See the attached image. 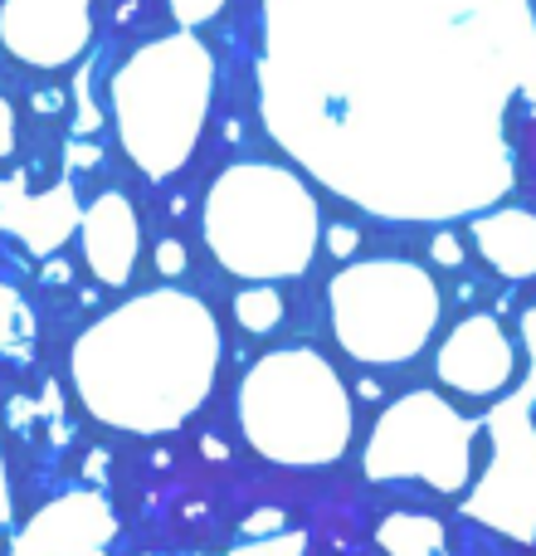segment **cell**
<instances>
[{"instance_id": "1", "label": "cell", "mask_w": 536, "mask_h": 556, "mask_svg": "<svg viewBox=\"0 0 536 556\" xmlns=\"http://www.w3.org/2000/svg\"><path fill=\"white\" fill-rule=\"evenodd\" d=\"M259 117L375 220H459L518 181L536 0H264Z\"/></svg>"}, {"instance_id": "2", "label": "cell", "mask_w": 536, "mask_h": 556, "mask_svg": "<svg viewBox=\"0 0 536 556\" xmlns=\"http://www.w3.org/2000/svg\"><path fill=\"white\" fill-rule=\"evenodd\" d=\"M220 376V323L186 288H146L68 346V381L93 420L123 434H171Z\"/></svg>"}, {"instance_id": "3", "label": "cell", "mask_w": 536, "mask_h": 556, "mask_svg": "<svg viewBox=\"0 0 536 556\" xmlns=\"http://www.w3.org/2000/svg\"><path fill=\"white\" fill-rule=\"evenodd\" d=\"M107 98L127 162L146 181H166L191 162L205 132L215 98V54L191 29L162 35L117 64Z\"/></svg>"}, {"instance_id": "4", "label": "cell", "mask_w": 536, "mask_h": 556, "mask_svg": "<svg viewBox=\"0 0 536 556\" xmlns=\"http://www.w3.org/2000/svg\"><path fill=\"white\" fill-rule=\"evenodd\" d=\"M205 244L234 278H293L322 240L317 201L288 166L234 162L205 191Z\"/></svg>"}, {"instance_id": "5", "label": "cell", "mask_w": 536, "mask_h": 556, "mask_svg": "<svg viewBox=\"0 0 536 556\" xmlns=\"http://www.w3.org/2000/svg\"><path fill=\"white\" fill-rule=\"evenodd\" d=\"M240 430L250 450L283 469H322L352 444V395L312 346H278L240 381Z\"/></svg>"}, {"instance_id": "6", "label": "cell", "mask_w": 536, "mask_h": 556, "mask_svg": "<svg viewBox=\"0 0 536 556\" xmlns=\"http://www.w3.org/2000/svg\"><path fill=\"white\" fill-rule=\"evenodd\" d=\"M332 332L346 356L366 366H400L439 327V288L410 260H366L327 288Z\"/></svg>"}, {"instance_id": "7", "label": "cell", "mask_w": 536, "mask_h": 556, "mask_svg": "<svg viewBox=\"0 0 536 556\" xmlns=\"http://www.w3.org/2000/svg\"><path fill=\"white\" fill-rule=\"evenodd\" d=\"M478 420L459 415L444 395L410 391L381 410L366 444V479H420L434 493H463L478 479Z\"/></svg>"}, {"instance_id": "8", "label": "cell", "mask_w": 536, "mask_h": 556, "mask_svg": "<svg viewBox=\"0 0 536 556\" xmlns=\"http://www.w3.org/2000/svg\"><path fill=\"white\" fill-rule=\"evenodd\" d=\"M532 405H536V376L483 420V430H488V440H493V459H488V469L473 479L469 498H463V513H469L473 522H483V528L502 532V538H512V542H536Z\"/></svg>"}, {"instance_id": "9", "label": "cell", "mask_w": 536, "mask_h": 556, "mask_svg": "<svg viewBox=\"0 0 536 556\" xmlns=\"http://www.w3.org/2000/svg\"><path fill=\"white\" fill-rule=\"evenodd\" d=\"M0 45L29 68H64L93 45V0H0Z\"/></svg>"}, {"instance_id": "10", "label": "cell", "mask_w": 536, "mask_h": 556, "mask_svg": "<svg viewBox=\"0 0 536 556\" xmlns=\"http://www.w3.org/2000/svg\"><path fill=\"white\" fill-rule=\"evenodd\" d=\"M117 538V513L103 493L74 489L35 513L20 528L10 556H107Z\"/></svg>"}, {"instance_id": "11", "label": "cell", "mask_w": 536, "mask_h": 556, "mask_svg": "<svg viewBox=\"0 0 536 556\" xmlns=\"http://www.w3.org/2000/svg\"><path fill=\"white\" fill-rule=\"evenodd\" d=\"M434 371H439V381L449 391L488 401V395L508 391L512 376H518V346H512L508 327L498 317L473 313L444 337L439 356H434Z\"/></svg>"}, {"instance_id": "12", "label": "cell", "mask_w": 536, "mask_h": 556, "mask_svg": "<svg viewBox=\"0 0 536 556\" xmlns=\"http://www.w3.org/2000/svg\"><path fill=\"white\" fill-rule=\"evenodd\" d=\"M78 220H84V201L74 181H59L49 191H29L25 176L0 181V230L15 235L35 260H54L68 235H78Z\"/></svg>"}, {"instance_id": "13", "label": "cell", "mask_w": 536, "mask_h": 556, "mask_svg": "<svg viewBox=\"0 0 536 556\" xmlns=\"http://www.w3.org/2000/svg\"><path fill=\"white\" fill-rule=\"evenodd\" d=\"M78 244H84V260L93 278L103 288H123L137 269V211L123 191H103L84 205V220H78Z\"/></svg>"}, {"instance_id": "14", "label": "cell", "mask_w": 536, "mask_h": 556, "mask_svg": "<svg viewBox=\"0 0 536 556\" xmlns=\"http://www.w3.org/2000/svg\"><path fill=\"white\" fill-rule=\"evenodd\" d=\"M473 244L483 264L502 278H536V215L518 205H498L473 220Z\"/></svg>"}, {"instance_id": "15", "label": "cell", "mask_w": 536, "mask_h": 556, "mask_svg": "<svg viewBox=\"0 0 536 556\" xmlns=\"http://www.w3.org/2000/svg\"><path fill=\"white\" fill-rule=\"evenodd\" d=\"M375 542H381L385 556H449V532L434 513H385L381 528H375Z\"/></svg>"}, {"instance_id": "16", "label": "cell", "mask_w": 536, "mask_h": 556, "mask_svg": "<svg viewBox=\"0 0 536 556\" xmlns=\"http://www.w3.org/2000/svg\"><path fill=\"white\" fill-rule=\"evenodd\" d=\"M35 346V313L15 288L0 283V356H20Z\"/></svg>"}, {"instance_id": "17", "label": "cell", "mask_w": 536, "mask_h": 556, "mask_svg": "<svg viewBox=\"0 0 536 556\" xmlns=\"http://www.w3.org/2000/svg\"><path fill=\"white\" fill-rule=\"evenodd\" d=\"M234 323H240L244 332H273V327L283 323V298H278V288H268V283L240 288V293H234Z\"/></svg>"}, {"instance_id": "18", "label": "cell", "mask_w": 536, "mask_h": 556, "mask_svg": "<svg viewBox=\"0 0 536 556\" xmlns=\"http://www.w3.org/2000/svg\"><path fill=\"white\" fill-rule=\"evenodd\" d=\"M307 552V532H273V538H240V547L230 556H303Z\"/></svg>"}, {"instance_id": "19", "label": "cell", "mask_w": 536, "mask_h": 556, "mask_svg": "<svg viewBox=\"0 0 536 556\" xmlns=\"http://www.w3.org/2000/svg\"><path fill=\"white\" fill-rule=\"evenodd\" d=\"M166 5H171L176 25H181V29H195V25H205V20L220 15L225 0H166Z\"/></svg>"}, {"instance_id": "20", "label": "cell", "mask_w": 536, "mask_h": 556, "mask_svg": "<svg viewBox=\"0 0 536 556\" xmlns=\"http://www.w3.org/2000/svg\"><path fill=\"white\" fill-rule=\"evenodd\" d=\"M152 260H156V274L162 278H181L186 274V244L181 240H162Z\"/></svg>"}, {"instance_id": "21", "label": "cell", "mask_w": 536, "mask_h": 556, "mask_svg": "<svg viewBox=\"0 0 536 556\" xmlns=\"http://www.w3.org/2000/svg\"><path fill=\"white\" fill-rule=\"evenodd\" d=\"M288 528V518L278 508H259L254 518H244V528H240V538H273V532H283Z\"/></svg>"}, {"instance_id": "22", "label": "cell", "mask_w": 536, "mask_h": 556, "mask_svg": "<svg viewBox=\"0 0 536 556\" xmlns=\"http://www.w3.org/2000/svg\"><path fill=\"white\" fill-rule=\"evenodd\" d=\"M15 108H10V98L0 93V162H5V156H15Z\"/></svg>"}, {"instance_id": "23", "label": "cell", "mask_w": 536, "mask_h": 556, "mask_svg": "<svg viewBox=\"0 0 536 556\" xmlns=\"http://www.w3.org/2000/svg\"><path fill=\"white\" fill-rule=\"evenodd\" d=\"M430 254H434V264H449V269H459L463 264V244L454 240V235H439V240L430 244Z\"/></svg>"}, {"instance_id": "24", "label": "cell", "mask_w": 536, "mask_h": 556, "mask_svg": "<svg viewBox=\"0 0 536 556\" xmlns=\"http://www.w3.org/2000/svg\"><path fill=\"white\" fill-rule=\"evenodd\" d=\"M356 240H361V235H356L352 225H332V230H327V250H332L336 260H342V254H352Z\"/></svg>"}, {"instance_id": "25", "label": "cell", "mask_w": 536, "mask_h": 556, "mask_svg": "<svg viewBox=\"0 0 536 556\" xmlns=\"http://www.w3.org/2000/svg\"><path fill=\"white\" fill-rule=\"evenodd\" d=\"M5 518H10V483H5V454H0V532H5Z\"/></svg>"}, {"instance_id": "26", "label": "cell", "mask_w": 536, "mask_h": 556, "mask_svg": "<svg viewBox=\"0 0 536 556\" xmlns=\"http://www.w3.org/2000/svg\"><path fill=\"white\" fill-rule=\"evenodd\" d=\"M68 156H74V166H98V152L84 142H68Z\"/></svg>"}, {"instance_id": "27", "label": "cell", "mask_w": 536, "mask_h": 556, "mask_svg": "<svg viewBox=\"0 0 536 556\" xmlns=\"http://www.w3.org/2000/svg\"><path fill=\"white\" fill-rule=\"evenodd\" d=\"M68 264H59V260H44V283H68Z\"/></svg>"}, {"instance_id": "28", "label": "cell", "mask_w": 536, "mask_h": 556, "mask_svg": "<svg viewBox=\"0 0 536 556\" xmlns=\"http://www.w3.org/2000/svg\"><path fill=\"white\" fill-rule=\"evenodd\" d=\"M522 337H527L532 362H536V307H527V317H522Z\"/></svg>"}]
</instances>
